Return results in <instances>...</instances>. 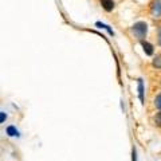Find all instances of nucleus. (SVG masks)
Here are the masks:
<instances>
[{
  "mask_svg": "<svg viewBox=\"0 0 161 161\" xmlns=\"http://www.w3.org/2000/svg\"><path fill=\"white\" fill-rule=\"evenodd\" d=\"M157 42H158V44L161 46V26L158 27V31H157Z\"/></svg>",
  "mask_w": 161,
  "mask_h": 161,
  "instance_id": "f8f14e48",
  "label": "nucleus"
},
{
  "mask_svg": "<svg viewBox=\"0 0 161 161\" xmlns=\"http://www.w3.org/2000/svg\"><path fill=\"white\" fill-rule=\"evenodd\" d=\"M141 42V46H142V50H144V53L147 54V55H153V53H154V47H153V44L152 43H149V42H147V40H140Z\"/></svg>",
  "mask_w": 161,
  "mask_h": 161,
  "instance_id": "20e7f679",
  "label": "nucleus"
},
{
  "mask_svg": "<svg viewBox=\"0 0 161 161\" xmlns=\"http://www.w3.org/2000/svg\"><path fill=\"white\" fill-rule=\"evenodd\" d=\"M154 125L156 126L161 128V112H158L157 114L154 115Z\"/></svg>",
  "mask_w": 161,
  "mask_h": 161,
  "instance_id": "1a4fd4ad",
  "label": "nucleus"
},
{
  "mask_svg": "<svg viewBox=\"0 0 161 161\" xmlns=\"http://www.w3.org/2000/svg\"><path fill=\"white\" fill-rule=\"evenodd\" d=\"M138 98L141 101V103H144V79L138 78Z\"/></svg>",
  "mask_w": 161,
  "mask_h": 161,
  "instance_id": "39448f33",
  "label": "nucleus"
},
{
  "mask_svg": "<svg viewBox=\"0 0 161 161\" xmlns=\"http://www.w3.org/2000/svg\"><path fill=\"white\" fill-rule=\"evenodd\" d=\"M7 119V114L6 113H4V112H2V113H0V122H4V121H6Z\"/></svg>",
  "mask_w": 161,
  "mask_h": 161,
  "instance_id": "9b49d317",
  "label": "nucleus"
},
{
  "mask_svg": "<svg viewBox=\"0 0 161 161\" xmlns=\"http://www.w3.org/2000/svg\"><path fill=\"white\" fill-rule=\"evenodd\" d=\"M154 106L161 110V94H158L157 97L154 98Z\"/></svg>",
  "mask_w": 161,
  "mask_h": 161,
  "instance_id": "9d476101",
  "label": "nucleus"
},
{
  "mask_svg": "<svg viewBox=\"0 0 161 161\" xmlns=\"http://www.w3.org/2000/svg\"><path fill=\"white\" fill-rule=\"evenodd\" d=\"M150 14L154 19H161V0H153L150 4Z\"/></svg>",
  "mask_w": 161,
  "mask_h": 161,
  "instance_id": "f03ea898",
  "label": "nucleus"
},
{
  "mask_svg": "<svg viewBox=\"0 0 161 161\" xmlns=\"http://www.w3.org/2000/svg\"><path fill=\"white\" fill-rule=\"evenodd\" d=\"M152 64H153V67H156V69H161V55H156V58L153 59Z\"/></svg>",
  "mask_w": 161,
  "mask_h": 161,
  "instance_id": "6e6552de",
  "label": "nucleus"
},
{
  "mask_svg": "<svg viewBox=\"0 0 161 161\" xmlns=\"http://www.w3.org/2000/svg\"><path fill=\"white\" fill-rule=\"evenodd\" d=\"M133 161H136V149L133 148Z\"/></svg>",
  "mask_w": 161,
  "mask_h": 161,
  "instance_id": "ddd939ff",
  "label": "nucleus"
},
{
  "mask_svg": "<svg viewBox=\"0 0 161 161\" xmlns=\"http://www.w3.org/2000/svg\"><path fill=\"white\" fill-rule=\"evenodd\" d=\"M132 32L138 40H144V38L147 36V34H148V24H147V22H142V20H141V22L134 23L132 26Z\"/></svg>",
  "mask_w": 161,
  "mask_h": 161,
  "instance_id": "f257e3e1",
  "label": "nucleus"
},
{
  "mask_svg": "<svg viewBox=\"0 0 161 161\" xmlns=\"http://www.w3.org/2000/svg\"><path fill=\"white\" fill-rule=\"evenodd\" d=\"M6 133L9 136V137H19V130L15 128L14 125H9V126H7Z\"/></svg>",
  "mask_w": 161,
  "mask_h": 161,
  "instance_id": "423d86ee",
  "label": "nucleus"
},
{
  "mask_svg": "<svg viewBox=\"0 0 161 161\" xmlns=\"http://www.w3.org/2000/svg\"><path fill=\"white\" fill-rule=\"evenodd\" d=\"M99 3H101V7H102L106 12H112L115 7L114 0H99Z\"/></svg>",
  "mask_w": 161,
  "mask_h": 161,
  "instance_id": "7ed1b4c3",
  "label": "nucleus"
},
{
  "mask_svg": "<svg viewBox=\"0 0 161 161\" xmlns=\"http://www.w3.org/2000/svg\"><path fill=\"white\" fill-rule=\"evenodd\" d=\"M95 27L106 30V31L109 32V35H110V36H114V31H113L112 28H110V26H108V24H105V23H102V22H97V23H95Z\"/></svg>",
  "mask_w": 161,
  "mask_h": 161,
  "instance_id": "0eeeda50",
  "label": "nucleus"
}]
</instances>
